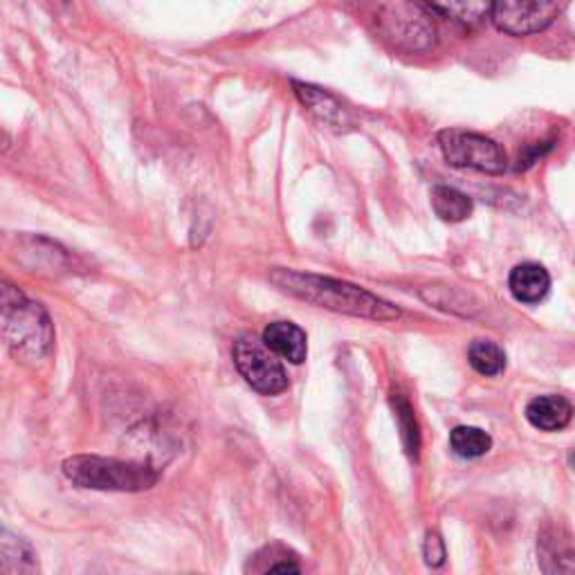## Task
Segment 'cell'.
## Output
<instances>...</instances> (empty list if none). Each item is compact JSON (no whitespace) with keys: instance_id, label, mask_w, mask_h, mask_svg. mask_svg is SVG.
<instances>
[{"instance_id":"21","label":"cell","mask_w":575,"mask_h":575,"mask_svg":"<svg viewBox=\"0 0 575 575\" xmlns=\"http://www.w3.org/2000/svg\"><path fill=\"white\" fill-rule=\"evenodd\" d=\"M568 463H571V468H573V470H575V450H573V452H571V457H568Z\"/></svg>"},{"instance_id":"4","label":"cell","mask_w":575,"mask_h":575,"mask_svg":"<svg viewBox=\"0 0 575 575\" xmlns=\"http://www.w3.org/2000/svg\"><path fill=\"white\" fill-rule=\"evenodd\" d=\"M376 21L385 39L409 52H425L437 41L435 23L411 0H380Z\"/></svg>"},{"instance_id":"3","label":"cell","mask_w":575,"mask_h":575,"mask_svg":"<svg viewBox=\"0 0 575 575\" xmlns=\"http://www.w3.org/2000/svg\"><path fill=\"white\" fill-rule=\"evenodd\" d=\"M63 474L80 488L139 492L158 483V470L149 463L104 459V457H72L63 463Z\"/></svg>"},{"instance_id":"18","label":"cell","mask_w":575,"mask_h":575,"mask_svg":"<svg viewBox=\"0 0 575 575\" xmlns=\"http://www.w3.org/2000/svg\"><path fill=\"white\" fill-rule=\"evenodd\" d=\"M394 409H396V418L400 422V435H402V441H405V448L411 457L418 454V446H420V439H418V425H416V416H414V409L411 405L407 402V398H402L400 394L394 396Z\"/></svg>"},{"instance_id":"1","label":"cell","mask_w":575,"mask_h":575,"mask_svg":"<svg viewBox=\"0 0 575 575\" xmlns=\"http://www.w3.org/2000/svg\"><path fill=\"white\" fill-rule=\"evenodd\" d=\"M270 281L288 295L335 313L376 322H391L400 317V311L394 304L337 279L274 268L270 272Z\"/></svg>"},{"instance_id":"8","label":"cell","mask_w":575,"mask_h":575,"mask_svg":"<svg viewBox=\"0 0 575 575\" xmlns=\"http://www.w3.org/2000/svg\"><path fill=\"white\" fill-rule=\"evenodd\" d=\"M263 342L291 365H302L309 355L306 333L293 322H272L263 331Z\"/></svg>"},{"instance_id":"19","label":"cell","mask_w":575,"mask_h":575,"mask_svg":"<svg viewBox=\"0 0 575 575\" xmlns=\"http://www.w3.org/2000/svg\"><path fill=\"white\" fill-rule=\"evenodd\" d=\"M422 551H425V562L429 566H441L446 562V544L437 533H427Z\"/></svg>"},{"instance_id":"12","label":"cell","mask_w":575,"mask_h":575,"mask_svg":"<svg viewBox=\"0 0 575 575\" xmlns=\"http://www.w3.org/2000/svg\"><path fill=\"white\" fill-rule=\"evenodd\" d=\"M295 95L300 97V102L320 119L324 122L326 126H342L346 124V113L342 108V104L328 95L326 91L317 88V86H311V84H302V82H295Z\"/></svg>"},{"instance_id":"7","label":"cell","mask_w":575,"mask_h":575,"mask_svg":"<svg viewBox=\"0 0 575 575\" xmlns=\"http://www.w3.org/2000/svg\"><path fill=\"white\" fill-rule=\"evenodd\" d=\"M555 0H494L492 23L511 36H531L544 32L557 19Z\"/></svg>"},{"instance_id":"17","label":"cell","mask_w":575,"mask_h":575,"mask_svg":"<svg viewBox=\"0 0 575 575\" xmlns=\"http://www.w3.org/2000/svg\"><path fill=\"white\" fill-rule=\"evenodd\" d=\"M0 555H3V571L6 573H34V571H39L36 555L32 553V548L21 537H12L8 531L3 533Z\"/></svg>"},{"instance_id":"6","label":"cell","mask_w":575,"mask_h":575,"mask_svg":"<svg viewBox=\"0 0 575 575\" xmlns=\"http://www.w3.org/2000/svg\"><path fill=\"white\" fill-rule=\"evenodd\" d=\"M234 365L243 380L263 396H276L288 389V374L279 363V355L261 339L241 335L232 348Z\"/></svg>"},{"instance_id":"9","label":"cell","mask_w":575,"mask_h":575,"mask_svg":"<svg viewBox=\"0 0 575 575\" xmlns=\"http://www.w3.org/2000/svg\"><path fill=\"white\" fill-rule=\"evenodd\" d=\"M537 551L546 573H575V544L562 529H546L540 535Z\"/></svg>"},{"instance_id":"20","label":"cell","mask_w":575,"mask_h":575,"mask_svg":"<svg viewBox=\"0 0 575 575\" xmlns=\"http://www.w3.org/2000/svg\"><path fill=\"white\" fill-rule=\"evenodd\" d=\"M52 6H67V0H48Z\"/></svg>"},{"instance_id":"10","label":"cell","mask_w":575,"mask_h":575,"mask_svg":"<svg viewBox=\"0 0 575 575\" xmlns=\"http://www.w3.org/2000/svg\"><path fill=\"white\" fill-rule=\"evenodd\" d=\"M509 288L518 302L540 304L551 291V274L540 263H520L509 276Z\"/></svg>"},{"instance_id":"11","label":"cell","mask_w":575,"mask_h":575,"mask_svg":"<svg viewBox=\"0 0 575 575\" xmlns=\"http://www.w3.org/2000/svg\"><path fill=\"white\" fill-rule=\"evenodd\" d=\"M526 418L542 431H560L573 418V407L562 396H540L529 402Z\"/></svg>"},{"instance_id":"13","label":"cell","mask_w":575,"mask_h":575,"mask_svg":"<svg viewBox=\"0 0 575 575\" xmlns=\"http://www.w3.org/2000/svg\"><path fill=\"white\" fill-rule=\"evenodd\" d=\"M431 209L446 223H463L472 216V200L454 187L439 185L431 189Z\"/></svg>"},{"instance_id":"5","label":"cell","mask_w":575,"mask_h":575,"mask_svg":"<svg viewBox=\"0 0 575 575\" xmlns=\"http://www.w3.org/2000/svg\"><path fill=\"white\" fill-rule=\"evenodd\" d=\"M439 147L448 165L457 169H474L488 176L506 171V154L499 144L485 135L472 130L448 128L439 133Z\"/></svg>"},{"instance_id":"14","label":"cell","mask_w":575,"mask_h":575,"mask_svg":"<svg viewBox=\"0 0 575 575\" xmlns=\"http://www.w3.org/2000/svg\"><path fill=\"white\" fill-rule=\"evenodd\" d=\"M427 3L457 23L474 25L490 17L494 0H427Z\"/></svg>"},{"instance_id":"15","label":"cell","mask_w":575,"mask_h":575,"mask_svg":"<svg viewBox=\"0 0 575 575\" xmlns=\"http://www.w3.org/2000/svg\"><path fill=\"white\" fill-rule=\"evenodd\" d=\"M468 359H470V367L477 374L488 376V378L499 376L503 369H506V353H503L501 346L490 339H474L470 344Z\"/></svg>"},{"instance_id":"2","label":"cell","mask_w":575,"mask_h":575,"mask_svg":"<svg viewBox=\"0 0 575 575\" xmlns=\"http://www.w3.org/2000/svg\"><path fill=\"white\" fill-rule=\"evenodd\" d=\"M3 337L23 365H36L48 355L54 331L45 309L12 285H3Z\"/></svg>"},{"instance_id":"16","label":"cell","mask_w":575,"mask_h":575,"mask_svg":"<svg viewBox=\"0 0 575 575\" xmlns=\"http://www.w3.org/2000/svg\"><path fill=\"white\" fill-rule=\"evenodd\" d=\"M450 446L454 450V454H459L461 459H479L483 454L490 452L492 448V439L488 431L479 429V427H454L450 435Z\"/></svg>"}]
</instances>
